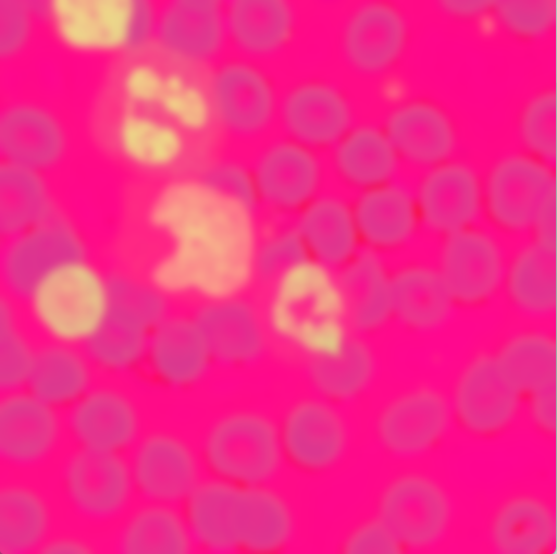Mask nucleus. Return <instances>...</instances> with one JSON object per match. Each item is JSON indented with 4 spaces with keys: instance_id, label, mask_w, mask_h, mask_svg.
<instances>
[{
    "instance_id": "b1692460",
    "label": "nucleus",
    "mask_w": 557,
    "mask_h": 554,
    "mask_svg": "<svg viewBox=\"0 0 557 554\" xmlns=\"http://www.w3.org/2000/svg\"><path fill=\"white\" fill-rule=\"evenodd\" d=\"M182 510L195 546L214 553L243 551L249 525L247 487L209 477Z\"/></svg>"
},
{
    "instance_id": "f3484780",
    "label": "nucleus",
    "mask_w": 557,
    "mask_h": 554,
    "mask_svg": "<svg viewBox=\"0 0 557 554\" xmlns=\"http://www.w3.org/2000/svg\"><path fill=\"white\" fill-rule=\"evenodd\" d=\"M412 193L421 227L441 238L484 218L482 174L457 157L422 171Z\"/></svg>"
},
{
    "instance_id": "58836bf2",
    "label": "nucleus",
    "mask_w": 557,
    "mask_h": 554,
    "mask_svg": "<svg viewBox=\"0 0 557 554\" xmlns=\"http://www.w3.org/2000/svg\"><path fill=\"white\" fill-rule=\"evenodd\" d=\"M496 355L523 396L556 386V345L547 333L515 334Z\"/></svg>"
},
{
    "instance_id": "f8f14e48",
    "label": "nucleus",
    "mask_w": 557,
    "mask_h": 554,
    "mask_svg": "<svg viewBox=\"0 0 557 554\" xmlns=\"http://www.w3.org/2000/svg\"><path fill=\"white\" fill-rule=\"evenodd\" d=\"M214 366L243 370L263 360L270 327L259 307L235 293L209 296L189 316Z\"/></svg>"
},
{
    "instance_id": "9d476101",
    "label": "nucleus",
    "mask_w": 557,
    "mask_h": 554,
    "mask_svg": "<svg viewBox=\"0 0 557 554\" xmlns=\"http://www.w3.org/2000/svg\"><path fill=\"white\" fill-rule=\"evenodd\" d=\"M410 24L403 9L385 0L360 1L343 15L335 49L342 65L363 81L391 74L405 58Z\"/></svg>"
},
{
    "instance_id": "4c0bfd02",
    "label": "nucleus",
    "mask_w": 557,
    "mask_h": 554,
    "mask_svg": "<svg viewBox=\"0 0 557 554\" xmlns=\"http://www.w3.org/2000/svg\"><path fill=\"white\" fill-rule=\"evenodd\" d=\"M490 539L493 546L505 554H541L555 540L554 514L537 497H513L494 514Z\"/></svg>"
},
{
    "instance_id": "5701e85b",
    "label": "nucleus",
    "mask_w": 557,
    "mask_h": 554,
    "mask_svg": "<svg viewBox=\"0 0 557 554\" xmlns=\"http://www.w3.org/2000/svg\"><path fill=\"white\" fill-rule=\"evenodd\" d=\"M451 417L450 405L440 393L411 390L397 395L381 409L375 436L382 448L393 456H418L441 441Z\"/></svg>"
},
{
    "instance_id": "7c9ffc66",
    "label": "nucleus",
    "mask_w": 557,
    "mask_h": 554,
    "mask_svg": "<svg viewBox=\"0 0 557 554\" xmlns=\"http://www.w3.org/2000/svg\"><path fill=\"white\" fill-rule=\"evenodd\" d=\"M515 310L530 318L554 313L557 303L556 231L531 236L508 258L503 290Z\"/></svg>"
},
{
    "instance_id": "79ce46f5",
    "label": "nucleus",
    "mask_w": 557,
    "mask_h": 554,
    "mask_svg": "<svg viewBox=\"0 0 557 554\" xmlns=\"http://www.w3.org/2000/svg\"><path fill=\"white\" fill-rule=\"evenodd\" d=\"M521 151L554 165L556 159V96L543 89L522 104L517 119Z\"/></svg>"
},
{
    "instance_id": "393cba45",
    "label": "nucleus",
    "mask_w": 557,
    "mask_h": 554,
    "mask_svg": "<svg viewBox=\"0 0 557 554\" xmlns=\"http://www.w3.org/2000/svg\"><path fill=\"white\" fill-rule=\"evenodd\" d=\"M350 201L362 249L385 257L409 246L422 229L412 187L399 178Z\"/></svg>"
},
{
    "instance_id": "a18cd8bd",
    "label": "nucleus",
    "mask_w": 557,
    "mask_h": 554,
    "mask_svg": "<svg viewBox=\"0 0 557 554\" xmlns=\"http://www.w3.org/2000/svg\"><path fill=\"white\" fill-rule=\"evenodd\" d=\"M492 12L505 33L523 40L546 36L556 22L555 0L496 1Z\"/></svg>"
},
{
    "instance_id": "f257e3e1",
    "label": "nucleus",
    "mask_w": 557,
    "mask_h": 554,
    "mask_svg": "<svg viewBox=\"0 0 557 554\" xmlns=\"http://www.w3.org/2000/svg\"><path fill=\"white\" fill-rule=\"evenodd\" d=\"M85 138L81 115L55 86L28 79L1 81L2 163L51 178L73 163Z\"/></svg>"
},
{
    "instance_id": "9b49d317",
    "label": "nucleus",
    "mask_w": 557,
    "mask_h": 554,
    "mask_svg": "<svg viewBox=\"0 0 557 554\" xmlns=\"http://www.w3.org/2000/svg\"><path fill=\"white\" fill-rule=\"evenodd\" d=\"M27 305L49 341L82 345L107 311V275L89 259L73 263L52 275Z\"/></svg>"
},
{
    "instance_id": "bb28decb",
    "label": "nucleus",
    "mask_w": 557,
    "mask_h": 554,
    "mask_svg": "<svg viewBox=\"0 0 557 554\" xmlns=\"http://www.w3.org/2000/svg\"><path fill=\"white\" fill-rule=\"evenodd\" d=\"M376 373L377 359L371 346L346 332L306 353L308 384L315 396L335 405L364 394Z\"/></svg>"
},
{
    "instance_id": "72a5a7b5",
    "label": "nucleus",
    "mask_w": 557,
    "mask_h": 554,
    "mask_svg": "<svg viewBox=\"0 0 557 554\" xmlns=\"http://www.w3.org/2000/svg\"><path fill=\"white\" fill-rule=\"evenodd\" d=\"M53 513L46 495L22 480L0 490V550L5 554L42 550L52 537Z\"/></svg>"
},
{
    "instance_id": "37998d69",
    "label": "nucleus",
    "mask_w": 557,
    "mask_h": 554,
    "mask_svg": "<svg viewBox=\"0 0 557 554\" xmlns=\"http://www.w3.org/2000/svg\"><path fill=\"white\" fill-rule=\"evenodd\" d=\"M107 288L108 304L133 313L152 330L172 315L169 296L153 283L111 273L107 275Z\"/></svg>"
},
{
    "instance_id": "f03ea898",
    "label": "nucleus",
    "mask_w": 557,
    "mask_h": 554,
    "mask_svg": "<svg viewBox=\"0 0 557 554\" xmlns=\"http://www.w3.org/2000/svg\"><path fill=\"white\" fill-rule=\"evenodd\" d=\"M277 70L228 52L199 78L205 122L223 150L244 153L276 133Z\"/></svg>"
},
{
    "instance_id": "2f4dec72",
    "label": "nucleus",
    "mask_w": 557,
    "mask_h": 554,
    "mask_svg": "<svg viewBox=\"0 0 557 554\" xmlns=\"http://www.w3.org/2000/svg\"><path fill=\"white\" fill-rule=\"evenodd\" d=\"M392 319L414 332H431L456 304L435 264L411 262L391 272Z\"/></svg>"
},
{
    "instance_id": "f704fd0d",
    "label": "nucleus",
    "mask_w": 557,
    "mask_h": 554,
    "mask_svg": "<svg viewBox=\"0 0 557 554\" xmlns=\"http://www.w3.org/2000/svg\"><path fill=\"white\" fill-rule=\"evenodd\" d=\"M115 547L127 554H185L195 545L183 510L149 503L132 508L117 524Z\"/></svg>"
},
{
    "instance_id": "1a4fd4ad",
    "label": "nucleus",
    "mask_w": 557,
    "mask_h": 554,
    "mask_svg": "<svg viewBox=\"0 0 557 554\" xmlns=\"http://www.w3.org/2000/svg\"><path fill=\"white\" fill-rule=\"evenodd\" d=\"M350 91L312 74L282 79L276 133L325 155L357 122Z\"/></svg>"
},
{
    "instance_id": "e433bc0d",
    "label": "nucleus",
    "mask_w": 557,
    "mask_h": 554,
    "mask_svg": "<svg viewBox=\"0 0 557 554\" xmlns=\"http://www.w3.org/2000/svg\"><path fill=\"white\" fill-rule=\"evenodd\" d=\"M58 213L60 211L50 177L1 162V239L32 229Z\"/></svg>"
},
{
    "instance_id": "4be33fe9",
    "label": "nucleus",
    "mask_w": 557,
    "mask_h": 554,
    "mask_svg": "<svg viewBox=\"0 0 557 554\" xmlns=\"http://www.w3.org/2000/svg\"><path fill=\"white\" fill-rule=\"evenodd\" d=\"M376 518L401 547L425 549L444 537L451 519V505L435 481L408 473L395 478L383 489Z\"/></svg>"
},
{
    "instance_id": "4468645a",
    "label": "nucleus",
    "mask_w": 557,
    "mask_h": 554,
    "mask_svg": "<svg viewBox=\"0 0 557 554\" xmlns=\"http://www.w3.org/2000/svg\"><path fill=\"white\" fill-rule=\"evenodd\" d=\"M128 452L136 493L145 502L183 505L203 480L198 447L172 431L144 432Z\"/></svg>"
},
{
    "instance_id": "aec40b11",
    "label": "nucleus",
    "mask_w": 557,
    "mask_h": 554,
    "mask_svg": "<svg viewBox=\"0 0 557 554\" xmlns=\"http://www.w3.org/2000/svg\"><path fill=\"white\" fill-rule=\"evenodd\" d=\"M64 411L66 435L75 447L124 454L144 433L137 401L120 386L94 384Z\"/></svg>"
},
{
    "instance_id": "ea45409f",
    "label": "nucleus",
    "mask_w": 557,
    "mask_h": 554,
    "mask_svg": "<svg viewBox=\"0 0 557 554\" xmlns=\"http://www.w3.org/2000/svg\"><path fill=\"white\" fill-rule=\"evenodd\" d=\"M249 263L252 275L272 286L311 264L290 220H275L260 233L252 245Z\"/></svg>"
},
{
    "instance_id": "412c9836",
    "label": "nucleus",
    "mask_w": 557,
    "mask_h": 554,
    "mask_svg": "<svg viewBox=\"0 0 557 554\" xmlns=\"http://www.w3.org/2000/svg\"><path fill=\"white\" fill-rule=\"evenodd\" d=\"M403 165L421 172L457 157L459 131L451 114L425 98L391 104L379 122Z\"/></svg>"
},
{
    "instance_id": "a19ab883",
    "label": "nucleus",
    "mask_w": 557,
    "mask_h": 554,
    "mask_svg": "<svg viewBox=\"0 0 557 554\" xmlns=\"http://www.w3.org/2000/svg\"><path fill=\"white\" fill-rule=\"evenodd\" d=\"M196 180L205 193L245 216L260 211L246 156L222 150L205 158L197 168Z\"/></svg>"
},
{
    "instance_id": "423d86ee",
    "label": "nucleus",
    "mask_w": 557,
    "mask_h": 554,
    "mask_svg": "<svg viewBox=\"0 0 557 554\" xmlns=\"http://www.w3.org/2000/svg\"><path fill=\"white\" fill-rule=\"evenodd\" d=\"M260 211L292 220L322 194L329 176L325 156L275 133L247 155Z\"/></svg>"
},
{
    "instance_id": "ddd939ff",
    "label": "nucleus",
    "mask_w": 557,
    "mask_h": 554,
    "mask_svg": "<svg viewBox=\"0 0 557 554\" xmlns=\"http://www.w3.org/2000/svg\"><path fill=\"white\" fill-rule=\"evenodd\" d=\"M508 258L496 233L478 224L442 237L435 267L456 306L479 307L502 292Z\"/></svg>"
},
{
    "instance_id": "6e6552de",
    "label": "nucleus",
    "mask_w": 557,
    "mask_h": 554,
    "mask_svg": "<svg viewBox=\"0 0 557 554\" xmlns=\"http://www.w3.org/2000/svg\"><path fill=\"white\" fill-rule=\"evenodd\" d=\"M58 484L69 513L89 527L119 524L137 496L124 454L74 447L61 459Z\"/></svg>"
},
{
    "instance_id": "c9c22d12",
    "label": "nucleus",
    "mask_w": 557,
    "mask_h": 554,
    "mask_svg": "<svg viewBox=\"0 0 557 554\" xmlns=\"http://www.w3.org/2000/svg\"><path fill=\"white\" fill-rule=\"evenodd\" d=\"M151 332L133 313L108 304L102 320L82 349L95 368L124 374L144 366Z\"/></svg>"
},
{
    "instance_id": "20e7f679",
    "label": "nucleus",
    "mask_w": 557,
    "mask_h": 554,
    "mask_svg": "<svg viewBox=\"0 0 557 554\" xmlns=\"http://www.w3.org/2000/svg\"><path fill=\"white\" fill-rule=\"evenodd\" d=\"M483 212L494 231L534 235L556 230L554 165L521 150L495 159L482 174Z\"/></svg>"
},
{
    "instance_id": "0eeeda50",
    "label": "nucleus",
    "mask_w": 557,
    "mask_h": 554,
    "mask_svg": "<svg viewBox=\"0 0 557 554\" xmlns=\"http://www.w3.org/2000/svg\"><path fill=\"white\" fill-rule=\"evenodd\" d=\"M1 242L0 279L11 301L28 304L58 271L89 259L85 234L61 212Z\"/></svg>"
},
{
    "instance_id": "c85d7f7f",
    "label": "nucleus",
    "mask_w": 557,
    "mask_h": 554,
    "mask_svg": "<svg viewBox=\"0 0 557 554\" xmlns=\"http://www.w3.org/2000/svg\"><path fill=\"white\" fill-rule=\"evenodd\" d=\"M213 366L189 316L171 315L152 330L144 367L163 387L193 389L206 380Z\"/></svg>"
},
{
    "instance_id": "6ab92c4d",
    "label": "nucleus",
    "mask_w": 557,
    "mask_h": 554,
    "mask_svg": "<svg viewBox=\"0 0 557 554\" xmlns=\"http://www.w3.org/2000/svg\"><path fill=\"white\" fill-rule=\"evenodd\" d=\"M277 428L285 464L302 472L334 468L348 448V428L336 405L315 395L293 403Z\"/></svg>"
},
{
    "instance_id": "49530a36",
    "label": "nucleus",
    "mask_w": 557,
    "mask_h": 554,
    "mask_svg": "<svg viewBox=\"0 0 557 554\" xmlns=\"http://www.w3.org/2000/svg\"><path fill=\"white\" fill-rule=\"evenodd\" d=\"M350 554H395L400 544L377 518L357 526L347 537L344 545Z\"/></svg>"
},
{
    "instance_id": "cd10ccee",
    "label": "nucleus",
    "mask_w": 557,
    "mask_h": 554,
    "mask_svg": "<svg viewBox=\"0 0 557 554\" xmlns=\"http://www.w3.org/2000/svg\"><path fill=\"white\" fill-rule=\"evenodd\" d=\"M324 156L329 174L354 195L399 178L403 167L379 122L359 120Z\"/></svg>"
},
{
    "instance_id": "a878e982",
    "label": "nucleus",
    "mask_w": 557,
    "mask_h": 554,
    "mask_svg": "<svg viewBox=\"0 0 557 554\" xmlns=\"http://www.w3.org/2000/svg\"><path fill=\"white\" fill-rule=\"evenodd\" d=\"M310 263L336 273L361 250L351 201L342 194L324 190L292 220Z\"/></svg>"
},
{
    "instance_id": "c03bdc74",
    "label": "nucleus",
    "mask_w": 557,
    "mask_h": 554,
    "mask_svg": "<svg viewBox=\"0 0 557 554\" xmlns=\"http://www.w3.org/2000/svg\"><path fill=\"white\" fill-rule=\"evenodd\" d=\"M35 349L23 333L12 301L0 307V389L1 393L25 387Z\"/></svg>"
},
{
    "instance_id": "8fccbe9b",
    "label": "nucleus",
    "mask_w": 557,
    "mask_h": 554,
    "mask_svg": "<svg viewBox=\"0 0 557 554\" xmlns=\"http://www.w3.org/2000/svg\"><path fill=\"white\" fill-rule=\"evenodd\" d=\"M45 553L53 554H82L88 552V545L82 540L74 537H51L44 546Z\"/></svg>"
},
{
    "instance_id": "a211bd4d",
    "label": "nucleus",
    "mask_w": 557,
    "mask_h": 554,
    "mask_svg": "<svg viewBox=\"0 0 557 554\" xmlns=\"http://www.w3.org/2000/svg\"><path fill=\"white\" fill-rule=\"evenodd\" d=\"M523 397L497 355L488 354L472 359L461 370L449 405L463 430L487 438L511 426Z\"/></svg>"
},
{
    "instance_id": "dca6fc26",
    "label": "nucleus",
    "mask_w": 557,
    "mask_h": 554,
    "mask_svg": "<svg viewBox=\"0 0 557 554\" xmlns=\"http://www.w3.org/2000/svg\"><path fill=\"white\" fill-rule=\"evenodd\" d=\"M60 410L26 389L2 393L0 401V459L15 472H32L48 465L66 435Z\"/></svg>"
},
{
    "instance_id": "09e8293b",
    "label": "nucleus",
    "mask_w": 557,
    "mask_h": 554,
    "mask_svg": "<svg viewBox=\"0 0 557 554\" xmlns=\"http://www.w3.org/2000/svg\"><path fill=\"white\" fill-rule=\"evenodd\" d=\"M493 2L483 0H447L441 9L448 16L458 20H474L492 12Z\"/></svg>"
},
{
    "instance_id": "7ed1b4c3",
    "label": "nucleus",
    "mask_w": 557,
    "mask_h": 554,
    "mask_svg": "<svg viewBox=\"0 0 557 554\" xmlns=\"http://www.w3.org/2000/svg\"><path fill=\"white\" fill-rule=\"evenodd\" d=\"M198 451L209 477L239 487L270 485L285 464L277 422L248 407L214 416Z\"/></svg>"
},
{
    "instance_id": "2eb2a0df",
    "label": "nucleus",
    "mask_w": 557,
    "mask_h": 554,
    "mask_svg": "<svg viewBox=\"0 0 557 554\" xmlns=\"http://www.w3.org/2000/svg\"><path fill=\"white\" fill-rule=\"evenodd\" d=\"M224 15L228 52L275 70L300 38L302 15L293 0H226Z\"/></svg>"
},
{
    "instance_id": "473e14b6",
    "label": "nucleus",
    "mask_w": 557,
    "mask_h": 554,
    "mask_svg": "<svg viewBox=\"0 0 557 554\" xmlns=\"http://www.w3.org/2000/svg\"><path fill=\"white\" fill-rule=\"evenodd\" d=\"M92 367L76 345L50 341L35 349L24 389L65 410L94 386Z\"/></svg>"
},
{
    "instance_id": "de8ad7c7",
    "label": "nucleus",
    "mask_w": 557,
    "mask_h": 554,
    "mask_svg": "<svg viewBox=\"0 0 557 554\" xmlns=\"http://www.w3.org/2000/svg\"><path fill=\"white\" fill-rule=\"evenodd\" d=\"M530 417L540 430L554 433L556 428V386L528 395Z\"/></svg>"
},
{
    "instance_id": "39448f33",
    "label": "nucleus",
    "mask_w": 557,
    "mask_h": 554,
    "mask_svg": "<svg viewBox=\"0 0 557 554\" xmlns=\"http://www.w3.org/2000/svg\"><path fill=\"white\" fill-rule=\"evenodd\" d=\"M227 53L224 1H157L152 45L146 59L165 71L198 79Z\"/></svg>"
},
{
    "instance_id": "c756f323",
    "label": "nucleus",
    "mask_w": 557,
    "mask_h": 554,
    "mask_svg": "<svg viewBox=\"0 0 557 554\" xmlns=\"http://www.w3.org/2000/svg\"><path fill=\"white\" fill-rule=\"evenodd\" d=\"M391 272L385 257L362 249L334 273L344 320L359 334L377 332L393 320Z\"/></svg>"
}]
</instances>
